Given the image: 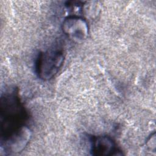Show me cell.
<instances>
[{
    "mask_svg": "<svg viewBox=\"0 0 156 156\" xmlns=\"http://www.w3.org/2000/svg\"><path fill=\"white\" fill-rule=\"evenodd\" d=\"M1 142L23 131L27 126V113L15 90L5 93L0 103Z\"/></svg>",
    "mask_w": 156,
    "mask_h": 156,
    "instance_id": "cell-1",
    "label": "cell"
},
{
    "mask_svg": "<svg viewBox=\"0 0 156 156\" xmlns=\"http://www.w3.org/2000/svg\"><path fill=\"white\" fill-rule=\"evenodd\" d=\"M65 60V51L60 44H54L38 55L35 63L38 77L43 80L54 77Z\"/></svg>",
    "mask_w": 156,
    "mask_h": 156,
    "instance_id": "cell-2",
    "label": "cell"
},
{
    "mask_svg": "<svg viewBox=\"0 0 156 156\" xmlns=\"http://www.w3.org/2000/svg\"><path fill=\"white\" fill-rule=\"evenodd\" d=\"M63 33L71 40L81 43L88 35V26L87 21L82 16L76 15H69L65 18L62 24Z\"/></svg>",
    "mask_w": 156,
    "mask_h": 156,
    "instance_id": "cell-3",
    "label": "cell"
},
{
    "mask_svg": "<svg viewBox=\"0 0 156 156\" xmlns=\"http://www.w3.org/2000/svg\"><path fill=\"white\" fill-rule=\"evenodd\" d=\"M91 152L94 155L107 156L122 155L113 139L107 135L93 136L91 138Z\"/></svg>",
    "mask_w": 156,
    "mask_h": 156,
    "instance_id": "cell-4",
    "label": "cell"
}]
</instances>
